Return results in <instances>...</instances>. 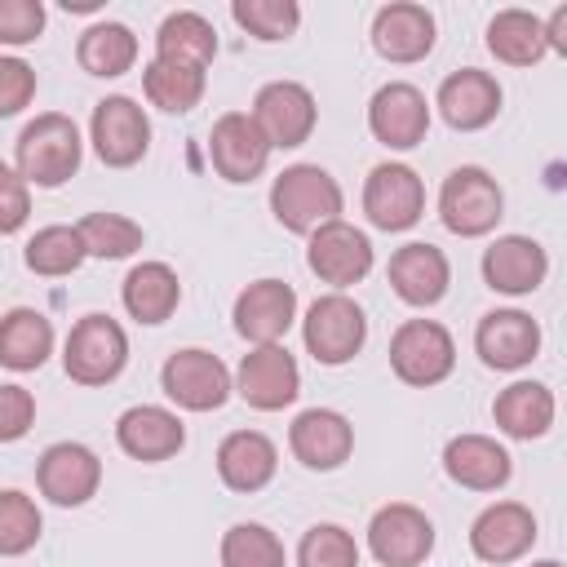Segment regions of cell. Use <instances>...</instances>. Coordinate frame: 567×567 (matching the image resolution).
<instances>
[{
	"label": "cell",
	"mask_w": 567,
	"mask_h": 567,
	"mask_svg": "<svg viewBox=\"0 0 567 567\" xmlns=\"http://www.w3.org/2000/svg\"><path fill=\"white\" fill-rule=\"evenodd\" d=\"M75 230L84 239V252L102 261H124L146 244V230L124 213H89L75 221Z\"/></svg>",
	"instance_id": "36"
},
{
	"label": "cell",
	"mask_w": 567,
	"mask_h": 567,
	"mask_svg": "<svg viewBox=\"0 0 567 567\" xmlns=\"http://www.w3.org/2000/svg\"><path fill=\"white\" fill-rule=\"evenodd\" d=\"M368 133L385 146V151H412L425 142L430 133V102L416 84L408 80H390L372 93L368 102Z\"/></svg>",
	"instance_id": "15"
},
{
	"label": "cell",
	"mask_w": 567,
	"mask_h": 567,
	"mask_svg": "<svg viewBox=\"0 0 567 567\" xmlns=\"http://www.w3.org/2000/svg\"><path fill=\"white\" fill-rule=\"evenodd\" d=\"M230 18L261 44H279L301 27V4L297 0H235Z\"/></svg>",
	"instance_id": "39"
},
{
	"label": "cell",
	"mask_w": 567,
	"mask_h": 567,
	"mask_svg": "<svg viewBox=\"0 0 567 567\" xmlns=\"http://www.w3.org/2000/svg\"><path fill=\"white\" fill-rule=\"evenodd\" d=\"M368 549L381 567H421L434 554V523L408 501H390L368 518Z\"/></svg>",
	"instance_id": "13"
},
{
	"label": "cell",
	"mask_w": 567,
	"mask_h": 567,
	"mask_svg": "<svg viewBox=\"0 0 567 567\" xmlns=\"http://www.w3.org/2000/svg\"><path fill=\"white\" fill-rule=\"evenodd\" d=\"M301 341H306V354L323 368H341L350 363L363 341H368V315L363 306L350 297V292H323L306 306V319H301Z\"/></svg>",
	"instance_id": "4"
},
{
	"label": "cell",
	"mask_w": 567,
	"mask_h": 567,
	"mask_svg": "<svg viewBox=\"0 0 567 567\" xmlns=\"http://www.w3.org/2000/svg\"><path fill=\"white\" fill-rule=\"evenodd\" d=\"M505 217V190L501 182L478 168V164H461L443 177L439 186V221L461 235V239H483L496 230V221Z\"/></svg>",
	"instance_id": "3"
},
{
	"label": "cell",
	"mask_w": 567,
	"mask_h": 567,
	"mask_svg": "<svg viewBox=\"0 0 567 567\" xmlns=\"http://www.w3.org/2000/svg\"><path fill=\"white\" fill-rule=\"evenodd\" d=\"M44 22H49V13L40 0H0V44H9V49L35 44Z\"/></svg>",
	"instance_id": "41"
},
{
	"label": "cell",
	"mask_w": 567,
	"mask_h": 567,
	"mask_svg": "<svg viewBox=\"0 0 567 567\" xmlns=\"http://www.w3.org/2000/svg\"><path fill=\"white\" fill-rule=\"evenodd\" d=\"M66 9H75V13H93L97 0H66Z\"/></svg>",
	"instance_id": "45"
},
{
	"label": "cell",
	"mask_w": 567,
	"mask_h": 567,
	"mask_svg": "<svg viewBox=\"0 0 567 567\" xmlns=\"http://www.w3.org/2000/svg\"><path fill=\"white\" fill-rule=\"evenodd\" d=\"M532 567H563L558 558H540V563H532Z\"/></svg>",
	"instance_id": "46"
},
{
	"label": "cell",
	"mask_w": 567,
	"mask_h": 567,
	"mask_svg": "<svg viewBox=\"0 0 567 567\" xmlns=\"http://www.w3.org/2000/svg\"><path fill=\"white\" fill-rule=\"evenodd\" d=\"M230 319L248 346H284L288 328L297 323V288L284 279H252L235 297Z\"/></svg>",
	"instance_id": "18"
},
{
	"label": "cell",
	"mask_w": 567,
	"mask_h": 567,
	"mask_svg": "<svg viewBox=\"0 0 567 567\" xmlns=\"http://www.w3.org/2000/svg\"><path fill=\"white\" fill-rule=\"evenodd\" d=\"M536 536H540L536 532V514L523 501H492L470 523V549H474L478 563H492V567L527 558Z\"/></svg>",
	"instance_id": "16"
},
{
	"label": "cell",
	"mask_w": 567,
	"mask_h": 567,
	"mask_svg": "<svg viewBox=\"0 0 567 567\" xmlns=\"http://www.w3.org/2000/svg\"><path fill=\"white\" fill-rule=\"evenodd\" d=\"M554 412H558V403H554V390H549L545 381H509V385L492 399V421H496V430H501L505 439H523V443L545 439L549 425H554Z\"/></svg>",
	"instance_id": "28"
},
{
	"label": "cell",
	"mask_w": 567,
	"mask_h": 567,
	"mask_svg": "<svg viewBox=\"0 0 567 567\" xmlns=\"http://www.w3.org/2000/svg\"><path fill=\"white\" fill-rule=\"evenodd\" d=\"M155 58H168V62H186V66H199L208 71V62L217 58V31L204 13L195 9H177L159 22L155 31Z\"/></svg>",
	"instance_id": "33"
},
{
	"label": "cell",
	"mask_w": 567,
	"mask_h": 567,
	"mask_svg": "<svg viewBox=\"0 0 567 567\" xmlns=\"http://www.w3.org/2000/svg\"><path fill=\"white\" fill-rule=\"evenodd\" d=\"M434 35H439V27L425 4L390 0L372 13V49H377V58H385L394 66L425 62L434 53Z\"/></svg>",
	"instance_id": "20"
},
{
	"label": "cell",
	"mask_w": 567,
	"mask_h": 567,
	"mask_svg": "<svg viewBox=\"0 0 567 567\" xmlns=\"http://www.w3.org/2000/svg\"><path fill=\"white\" fill-rule=\"evenodd\" d=\"M35 487H40L44 501H53L62 509H80L102 487V456L89 443H75V439L49 443L35 461Z\"/></svg>",
	"instance_id": "11"
},
{
	"label": "cell",
	"mask_w": 567,
	"mask_h": 567,
	"mask_svg": "<svg viewBox=\"0 0 567 567\" xmlns=\"http://www.w3.org/2000/svg\"><path fill=\"white\" fill-rule=\"evenodd\" d=\"M297 567H359V540L341 523H315L297 545Z\"/></svg>",
	"instance_id": "40"
},
{
	"label": "cell",
	"mask_w": 567,
	"mask_h": 567,
	"mask_svg": "<svg viewBox=\"0 0 567 567\" xmlns=\"http://www.w3.org/2000/svg\"><path fill=\"white\" fill-rule=\"evenodd\" d=\"M275 470H279V447L261 430H230L217 443V478L239 496L261 492L275 478Z\"/></svg>",
	"instance_id": "27"
},
{
	"label": "cell",
	"mask_w": 567,
	"mask_h": 567,
	"mask_svg": "<svg viewBox=\"0 0 567 567\" xmlns=\"http://www.w3.org/2000/svg\"><path fill=\"white\" fill-rule=\"evenodd\" d=\"M425 213V182L412 164H399V159H385L368 173L363 182V217L385 230V235H399V230H412Z\"/></svg>",
	"instance_id": "10"
},
{
	"label": "cell",
	"mask_w": 567,
	"mask_h": 567,
	"mask_svg": "<svg viewBox=\"0 0 567 567\" xmlns=\"http://www.w3.org/2000/svg\"><path fill=\"white\" fill-rule=\"evenodd\" d=\"M372 261H377L372 239H368L359 226H350L346 217H337V221L319 226L315 235H306V266H310V275H315L319 284H328L332 292H346V288H354L359 279H368Z\"/></svg>",
	"instance_id": "9"
},
{
	"label": "cell",
	"mask_w": 567,
	"mask_h": 567,
	"mask_svg": "<svg viewBox=\"0 0 567 567\" xmlns=\"http://www.w3.org/2000/svg\"><path fill=\"white\" fill-rule=\"evenodd\" d=\"M443 474L470 492H501L514 474V461L492 434H456L443 447Z\"/></svg>",
	"instance_id": "26"
},
{
	"label": "cell",
	"mask_w": 567,
	"mask_h": 567,
	"mask_svg": "<svg viewBox=\"0 0 567 567\" xmlns=\"http://www.w3.org/2000/svg\"><path fill=\"white\" fill-rule=\"evenodd\" d=\"M84 239H80V230L75 226H40L31 239H27V248H22V261H27V270L31 275H40V279H62V275H75L80 266H84Z\"/></svg>",
	"instance_id": "35"
},
{
	"label": "cell",
	"mask_w": 567,
	"mask_h": 567,
	"mask_svg": "<svg viewBox=\"0 0 567 567\" xmlns=\"http://www.w3.org/2000/svg\"><path fill=\"white\" fill-rule=\"evenodd\" d=\"M35 425V394L18 381L0 385V443H18L27 439V430Z\"/></svg>",
	"instance_id": "43"
},
{
	"label": "cell",
	"mask_w": 567,
	"mask_h": 567,
	"mask_svg": "<svg viewBox=\"0 0 567 567\" xmlns=\"http://www.w3.org/2000/svg\"><path fill=\"white\" fill-rule=\"evenodd\" d=\"M31 97H35V66L13 53H0V120L22 115Z\"/></svg>",
	"instance_id": "42"
},
{
	"label": "cell",
	"mask_w": 567,
	"mask_h": 567,
	"mask_svg": "<svg viewBox=\"0 0 567 567\" xmlns=\"http://www.w3.org/2000/svg\"><path fill=\"white\" fill-rule=\"evenodd\" d=\"M31 217V186L18 177L13 164L0 159V235H18Z\"/></svg>",
	"instance_id": "44"
},
{
	"label": "cell",
	"mask_w": 567,
	"mask_h": 567,
	"mask_svg": "<svg viewBox=\"0 0 567 567\" xmlns=\"http://www.w3.org/2000/svg\"><path fill=\"white\" fill-rule=\"evenodd\" d=\"M483 284L501 297H527L545 284L549 275V252L540 239L532 235H496L487 248H483Z\"/></svg>",
	"instance_id": "21"
},
{
	"label": "cell",
	"mask_w": 567,
	"mask_h": 567,
	"mask_svg": "<svg viewBox=\"0 0 567 567\" xmlns=\"http://www.w3.org/2000/svg\"><path fill=\"white\" fill-rule=\"evenodd\" d=\"M208 89V71L186 66V62H168V58H151L142 66V93L151 106H159L164 115H186L204 102Z\"/></svg>",
	"instance_id": "32"
},
{
	"label": "cell",
	"mask_w": 567,
	"mask_h": 567,
	"mask_svg": "<svg viewBox=\"0 0 567 567\" xmlns=\"http://www.w3.org/2000/svg\"><path fill=\"white\" fill-rule=\"evenodd\" d=\"M120 301L137 323L155 328L173 319V310L182 306V279L168 261H137L120 284Z\"/></svg>",
	"instance_id": "29"
},
{
	"label": "cell",
	"mask_w": 567,
	"mask_h": 567,
	"mask_svg": "<svg viewBox=\"0 0 567 567\" xmlns=\"http://www.w3.org/2000/svg\"><path fill=\"white\" fill-rule=\"evenodd\" d=\"M385 279L394 288V297L403 306H416V310H430L447 297L452 288V261L443 248L425 244V239H412L403 248H394L390 266H385Z\"/></svg>",
	"instance_id": "22"
},
{
	"label": "cell",
	"mask_w": 567,
	"mask_h": 567,
	"mask_svg": "<svg viewBox=\"0 0 567 567\" xmlns=\"http://www.w3.org/2000/svg\"><path fill=\"white\" fill-rule=\"evenodd\" d=\"M89 142L106 168H133L151 151V120L128 93H111L89 115Z\"/></svg>",
	"instance_id": "12"
},
{
	"label": "cell",
	"mask_w": 567,
	"mask_h": 567,
	"mask_svg": "<svg viewBox=\"0 0 567 567\" xmlns=\"http://www.w3.org/2000/svg\"><path fill=\"white\" fill-rule=\"evenodd\" d=\"M53 354V323L35 306H13L0 315V368L35 372Z\"/></svg>",
	"instance_id": "30"
},
{
	"label": "cell",
	"mask_w": 567,
	"mask_h": 567,
	"mask_svg": "<svg viewBox=\"0 0 567 567\" xmlns=\"http://www.w3.org/2000/svg\"><path fill=\"white\" fill-rule=\"evenodd\" d=\"M128 363V332L111 315H84L62 341V368L75 385H111Z\"/></svg>",
	"instance_id": "5"
},
{
	"label": "cell",
	"mask_w": 567,
	"mask_h": 567,
	"mask_svg": "<svg viewBox=\"0 0 567 567\" xmlns=\"http://www.w3.org/2000/svg\"><path fill=\"white\" fill-rule=\"evenodd\" d=\"M44 532V514L35 505V496L4 487L0 492V558H22L40 545Z\"/></svg>",
	"instance_id": "37"
},
{
	"label": "cell",
	"mask_w": 567,
	"mask_h": 567,
	"mask_svg": "<svg viewBox=\"0 0 567 567\" xmlns=\"http://www.w3.org/2000/svg\"><path fill=\"white\" fill-rule=\"evenodd\" d=\"M390 368L403 385L430 390V385L452 377L456 341L439 319H403L390 337Z\"/></svg>",
	"instance_id": "7"
},
{
	"label": "cell",
	"mask_w": 567,
	"mask_h": 567,
	"mask_svg": "<svg viewBox=\"0 0 567 567\" xmlns=\"http://www.w3.org/2000/svg\"><path fill=\"white\" fill-rule=\"evenodd\" d=\"M474 350L492 372H518L540 354V323L527 310H487L474 328Z\"/></svg>",
	"instance_id": "25"
},
{
	"label": "cell",
	"mask_w": 567,
	"mask_h": 567,
	"mask_svg": "<svg viewBox=\"0 0 567 567\" xmlns=\"http://www.w3.org/2000/svg\"><path fill=\"white\" fill-rule=\"evenodd\" d=\"M252 124L261 128V137L270 142V151H297L310 142L315 124H319V106L315 93L301 80H270L257 89L252 106H248Z\"/></svg>",
	"instance_id": "8"
},
{
	"label": "cell",
	"mask_w": 567,
	"mask_h": 567,
	"mask_svg": "<svg viewBox=\"0 0 567 567\" xmlns=\"http://www.w3.org/2000/svg\"><path fill=\"white\" fill-rule=\"evenodd\" d=\"M217 554H221V567H288V549L266 523L226 527Z\"/></svg>",
	"instance_id": "38"
},
{
	"label": "cell",
	"mask_w": 567,
	"mask_h": 567,
	"mask_svg": "<svg viewBox=\"0 0 567 567\" xmlns=\"http://www.w3.org/2000/svg\"><path fill=\"white\" fill-rule=\"evenodd\" d=\"M115 443H120L124 456H133L142 465H159V461H173L186 447V425L173 408L133 403L115 416Z\"/></svg>",
	"instance_id": "23"
},
{
	"label": "cell",
	"mask_w": 567,
	"mask_h": 567,
	"mask_svg": "<svg viewBox=\"0 0 567 567\" xmlns=\"http://www.w3.org/2000/svg\"><path fill=\"white\" fill-rule=\"evenodd\" d=\"M288 452H292L306 470L332 474V470H341V465L350 461V452H354V425H350V416L337 412V408H306V412H297L292 425H288Z\"/></svg>",
	"instance_id": "19"
},
{
	"label": "cell",
	"mask_w": 567,
	"mask_h": 567,
	"mask_svg": "<svg viewBox=\"0 0 567 567\" xmlns=\"http://www.w3.org/2000/svg\"><path fill=\"white\" fill-rule=\"evenodd\" d=\"M208 159L217 168L221 182H257L270 164V142L261 137V128L252 124L248 111H226L213 120L208 128Z\"/></svg>",
	"instance_id": "17"
},
{
	"label": "cell",
	"mask_w": 567,
	"mask_h": 567,
	"mask_svg": "<svg viewBox=\"0 0 567 567\" xmlns=\"http://www.w3.org/2000/svg\"><path fill=\"white\" fill-rule=\"evenodd\" d=\"M80 159H84V137H80V124L62 111H44L35 120L22 124L18 142H13V168L27 186H40V190H53L62 182H71L80 173Z\"/></svg>",
	"instance_id": "1"
},
{
	"label": "cell",
	"mask_w": 567,
	"mask_h": 567,
	"mask_svg": "<svg viewBox=\"0 0 567 567\" xmlns=\"http://www.w3.org/2000/svg\"><path fill=\"white\" fill-rule=\"evenodd\" d=\"M75 62L84 75H97V80H120L124 71H133L137 62V35L133 27L124 22H93L80 40H75Z\"/></svg>",
	"instance_id": "31"
},
{
	"label": "cell",
	"mask_w": 567,
	"mask_h": 567,
	"mask_svg": "<svg viewBox=\"0 0 567 567\" xmlns=\"http://www.w3.org/2000/svg\"><path fill=\"white\" fill-rule=\"evenodd\" d=\"M487 53L505 66H536L545 49V22L527 9H501L487 22Z\"/></svg>",
	"instance_id": "34"
},
{
	"label": "cell",
	"mask_w": 567,
	"mask_h": 567,
	"mask_svg": "<svg viewBox=\"0 0 567 567\" xmlns=\"http://www.w3.org/2000/svg\"><path fill=\"white\" fill-rule=\"evenodd\" d=\"M501 102H505V93H501L496 75H492V71H478V66L452 71V75L439 84V93H434V106H439L443 124L456 128V133H478V128H487V124L501 115Z\"/></svg>",
	"instance_id": "24"
},
{
	"label": "cell",
	"mask_w": 567,
	"mask_h": 567,
	"mask_svg": "<svg viewBox=\"0 0 567 567\" xmlns=\"http://www.w3.org/2000/svg\"><path fill=\"white\" fill-rule=\"evenodd\" d=\"M235 394L257 412H284L301 394V368L288 346H252L235 368Z\"/></svg>",
	"instance_id": "14"
},
{
	"label": "cell",
	"mask_w": 567,
	"mask_h": 567,
	"mask_svg": "<svg viewBox=\"0 0 567 567\" xmlns=\"http://www.w3.org/2000/svg\"><path fill=\"white\" fill-rule=\"evenodd\" d=\"M270 213L292 235H315L319 226L337 221L346 213L341 182L319 164H288L270 182Z\"/></svg>",
	"instance_id": "2"
},
{
	"label": "cell",
	"mask_w": 567,
	"mask_h": 567,
	"mask_svg": "<svg viewBox=\"0 0 567 567\" xmlns=\"http://www.w3.org/2000/svg\"><path fill=\"white\" fill-rule=\"evenodd\" d=\"M159 390L173 408L182 412H217L226 408V399L235 394V381H230V368L213 354V350H199V346H186V350H173L159 368Z\"/></svg>",
	"instance_id": "6"
}]
</instances>
